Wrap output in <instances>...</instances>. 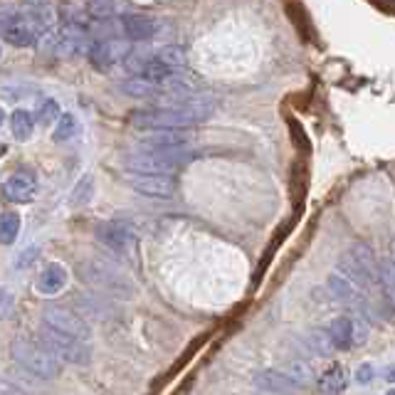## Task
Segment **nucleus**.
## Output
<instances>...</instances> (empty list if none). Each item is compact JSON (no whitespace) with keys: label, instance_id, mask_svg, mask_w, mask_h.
Instances as JSON below:
<instances>
[{"label":"nucleus","instance_id":"nucleus-1","mask_svg":"<svg viewBox=\"0 0 395 395\" xmlns=\"http://www.w3.org/2000/svg\"><path fill=\"white\" fill-rule=\"evenodd\" d=\"M10 359L18 363L25 373L40 381H52L60 376L62 361L42 344L40 339H28V336H15L10 341Z\"/></svg>","mask_w":395,"mask_h":395},{"label":"nucleus","instance_id":"nucleus-2","mask_svg":"<svg viewBox=\"0 0 395 395\" xmlns=\"http://www.w3.org/2000/svg\"><path fill=\"white\" fill-rule=\"evenodd\" d=\"M82 277L94 287V289L106 292L114 299H129L136 294V287L129 279L124 270L116 262H109L104 257H92L82 265Z\"/></svg>","mask_w":395,"mask_h":395},{"label":"nucleus","instance_id":"nucleus-3","mask_svg":"<svg viewBox=\"0 0 395 395\" xmlns=\"http://www.w3.org/2000/svg\"><path fill=\"white\" fill-rule=\"evenodd\" d=\"M37 339L52 351L62 363H72V366H89L92 363V346L89 341L77 339L72 334L50 327V324L42 322L40 331H37Z\"/></svg>","mask_w":395,"mask_h":395},{"label":"nucleus","instance_id":"nucleus-4","mask_svg":"<svg viewBox=\"0 0 395 395\" xmlns=\"http://www.w3.org/2000/svg\"><path fill=\"white\" fill-rule=\"evenodd\" d=\"M136 129H190L200 124L188 109L180 106H151V109H138L129 116Z\"/></svg>","mask_w":395,"mask_h":395},{"label":"nucleus","instance_id":"nucleus-5","mask_svg":"<svg viewBox=\"0 0 395 395\" xmlns=\"http://www.w3.org/2000/svg\"><path fill=\"white\" fill-rule=\"evenodd\" d=\"M42 322L50 324V327L65 331V334H72L77 339L89 341L92 339V327H89V319L84 317L82 312L72 307H62V304H52L42 312Z\"/></svg>","mask_w":395,"mask_h":395},{"label":"nucleus","instance_id":"nucleus-6","mask_svg":"<svg viewBox=\"0 0 395 395\" xmlns=\"http://www.w3.org/2000/svg\"><path fill=\"white\" fill-rule=\"evenodd\" d=\"M97 240L106 250L116 255V257H126L131 252L133 242H136V230L131 222L126 220H104L97 225Z\"/></svg>","mask_w":395,"mask_h":395},{"label":"nucleus","instance_id":"nucleus-7","mask_svg":"<svg viewBox=\"0 0 395 395\" xmlns=\"http://www.w3.org/2000/svg\"><path fill=\"white\" fill-rule=\"evenodd\" d=\"M0 33H3V40L13 47H30L35 45L37 35V25L33 23V18L20 10H5L3 13V25H0Z\"/></svg>","mask_w":395,"mask_h":395},{"label":"nucleus","instance_id":"nucleus-8","mask_svg":"<svg viewBox=\"0 0 395 395\" xmlns=\"http://www.w3.org/2000/svg\"><path fill=\"white\" fill-rule=\"evenodd\" d=\"M3 195L5 200L18 202V205H28L37 198V178L33 170L20 168L13 175H8L3 183Z\"/></svg>","mask_w":395,"mask_h":395},{"label":"nucleus","instance_id":"nucleus-9","mask_svg":"<svg viewBox=\"0 0 395 395\" xmlns=\"http://www.w3.org/2000/svg\"><path fill=\"white\" fill-rule=\"evenodd\" d=\"M126 52L129 50H126V45H121V42L94 40V42H89V47H87V60L92 62V67L99 69V72H109L116 62L129 57Z\"/></svg>","mask_w":395,"mask_h":395},{"label":"nucleus","instance_id":"nucleus-10","mask_svg":"<svg viewBox=\"0 0 395 395\" xmlns=\"http://www.w3.org/2000/svg\"><path fill=\"white\" fill-rule=\"evenodd\" d=\"M129 185L146 198H170L175 190L173 175L168 173H131L129 170Z\"/></svg>","mask_w":395,"mask_h":395},{"label":"nucleus","instance_id":"nucleus-11","mask_svg":"<svg viewBox=\"0 0 395 395\" xmlns=\"http://www.w3.org/2000/svg\"><path fill=\"white\" fill-rule=\"evenodd\" d=\"M188 133L185 129H153L148 136L138 138L141 151H170V148H185L188 146Z\"/></svg>","mask_w":395,"mask_h":395},{"label":"nucleus","instance_id":"nucleus-12","mask_svg":"<svg viewBox=\"0 0 395 395\" xmlns=\"http://www.w3.org/2000/svg\"><path fill=\"white\" fill-rule=\"evenodd\" d=\"M77 309L87 319H97V322H111V319H116L114 302L106 299V292H101V289L79 294L77 297Z\"/></svg>","mask_w":395,"mask_h":395},{"label":"nucleus","instance_id":"nucleus-13","mask_svg":"<svg viewBox=\"0 0 395 395\" xmlns=\"http://www.w3.org/2000/svg\"><path fill=\"white\" fill-rule=\"evenodd\" d=\"M69 284V272L65 265L52 262L40 272V277L35 279V292L42 297H55L60 292H65V287Z\"/></svg>","mask_w":395,"mask_h":395},{"label":"nucleus","instance_id":"nucleus-14","mask_svg":"<svg viewBox=\"0 0 395 395\" xmlns=\"http://www.w3.org/2000/svg\"><path fill=\"white\" fill-rule=\"evenodd\" d=\"M121 30L124 35L133 42H143V40H151L158 30L156 18L151 15H143V13H126L121 15Z\"/></svg>","mask_w":395,"mask_h":395},{"label":"nucleus","instance_id":"nucleus-15","mask_svg":"<svg viewBox=\"0 0 395 395\" xmlns=\"http://www.w3.org/2000/svg\"><path fill=\"white\" fill-rule=\"evenodd\" d=\"M255 388L265 393H297L302 391V383L297 381L292 373H282V371H265L255 378Z\"/></svg>","mask_w":395,"mask_h":395},{"label":"nucleus","instance_id":"nucleus-16","mask_svg":"<svg viewBox=\"0 0 395 395\" xmlns=\"http://www.w3.org/2000/svg\"><path fill=\"white\" fill-rule=\"evenodd\" d=\"M327 289H329V297L334 299L336 304H351V307L359 304V287H356L346 275H341V272H334V275L329 277Z\"/></svg>","mask_w":395,"mask_h":395},{"label":"nucleus","instance_id":"nucleus-17","mask_svg":"<svg viewBox=\"0 0 395 395\" xmlns=\"http://www.w3.org/2000/svg\"><path fill=\"white\" fill-rule=\"evenodd\" d=\"M329 336L334 341L336 351H351L356 349V327H354V317H339L331 322Z\"/></svg>","mask_w":395,"mask_h":395},{"label":"nucleus","instance_id":"nucleus-18","mask_svg":"<svg viewBox=\"0 0 395 395\" xmlns=\"http://www.w3.org/2000/svg\"><path fill=\"white\" fill-rule=\"evenodd\" d=\"M346 386H349V373H346V368L339 366V363L329 366L327 371L322 373V378H319V391L322 393H344Z\"/></svg>","mask_w":395,"mask_h":395},{"label":"nucleus","instance_id":"nucleus-19","mask_svg":"<svg viewBox=\"0 0 395 395\" xmlns=\"http://www.w3.org/2000/svg\"><path fill=\"white\" fill-rule=\"evenodd\" d=\"M10 131H13V136L18 141H28L35 131V116L25 109L13 111V116H10Z\"/></svg>","mask_w":395,"mask_h":395},{"label":"nucleus","instance_id":"nucleus-20","mask_svg":"<svg viewBox=\"0 0 395 395\" xmlns=\"http://www.w3.org/2000/svg\"><path fill=\"white\" fill-rule=\"evenodd\" d=\"M156 57L161 62H165L168 67H173V69H185V65H188V52H185V47H180V45L158 47Z\"/></svg>","mask_w":395,"mask_h":395},{"label":"nucleus","instance_id":"nucleus-21","mask_svg":"<svg viewBox=\"0 0 395 395\" xmlns=\"http://www.w3.org/2000/svg\"><path fill=\"white\" fill-rule=\"evenodd\" d=\"M381 289L388 302H391V307L395 309V260L393 257L381 260Z\"/></svg>","mask_w":395,"mask_h":395},{"label":"nucleus","instance_id":"nucleus-22","mask_svg":"<svg viewBox=\"0 0 395 395\" xmlns=\"http://www.w3.org/2000/svg\"><path fill=\"white\" fill-rule=\"evenodd\" d=\"M20 235V215L18 212H5L0 220V237L5 245H13L15 237Z\"/></svg>","mask_w":395,"mask_h":395},{"label":"nucleus","instance_id":"nucleus-23","mask_svg":"<svg viewBox=\"0 0 395 395\" xmlns=\"http://www.w3.org/2000/svg\"><path fill=\"white\" fill-rule=\"evenodd\" d=\"M79 131V121L72 114H62L57 119V129H55V141H69L74 133Z\"/></svg>","mask_w":395,"mask_h":395},{"label":"nucleus","instance_id":"nucleus-24","mask_svg":"<svg viewBox=\"0 0 395 395\" xmlns=\"http://www.w3.org/2000/svg\"><path fill=\"white\" fill-rule=\"evenodd\" d=\"M309 346H312L317 356H329L331 351H336L334 341H331V336H329V329L327 331H314V334L309 336Z\"/></svg>","mask_w":395,"mask_h":395},{"label":"nucleus","instance_id":"nucleus-25","mask_svg":"<svg viewBox=\"0 0 395 395\" xmlns=\"http://www.w3.org/2000/svg\"><path fill=\"white\" fill-rule=\"evenodd\" d=\"M60 116H62V111H60V104H57L55 99L40 101V109H37V119H40L42 124H52V121H57Z\"/></svg>","mask_w":395,"mask_h":395},{"label":"nucleus","instance_id":"nucleus-26","mask_svg":"<svg viewBox=\"0 0 395 395\" xmlns=\"http://www.w3.org/2000/svg\"><path fill=\"white\" fill-rule=\"evenodd\" d=\"M92 193H94L92 178H89V175H84V178L77 183V188H74L72 200H74V202H89V200H92Z\"/></svg>","mask_w":395,"mask_h":395},{"label":"nucleus","instance_id":"nucleus-27","mask_svg":"<svg viewBox=\"0 0 395 395\" xmlns=\"http://www.w3.org/2000/svg\"><path fill=\"white\" fill-rule=\"evenodd\" d=\"M114 13V0H89V15L92 18H109Z\"/></svg>","mask_w":395,"mask_h":395},{"label":"nucleus","instance_id":"nucleus-28","mask_svg":"<svg viewBox=\"0 0 395 395\" xmlns=\"http://www.w3.org/2000/svg\"><path fill=\"white\" fill-rule=\"evenodd\" d=\"M37 257H40V245H30L28 250H23V252L18 255V260H15V270H28Z\"/></svg>","mask_w":395,"mask_h":395},{"label":"nucleus","instance_id":"nucleus-29","mask_svg":"<svg viewBox=\"0 0 395 395\" xmlns=\"http://www.w3.org/2000/svg\"><path fill=\"white\" fill-rule=\"evenodd\" d=\"M373 378H376V368H373L371 363H361V366L356 368V381H359L361 386H366V383H371Z\"/></svg>","mask_w":395,"mask_h":395},{"label":"nucleus","instance_id":"nucleus-30","mask_svg":"<svg viewBox=\"0 0 395 395\" xmlns=\"http://www.w3.org/2000/svg\"><path fill=\"white\" fill-rule=\"evenodd\" d=\"M10 307H13V299H10L8 292H3V317H8L10 314Z\"/></svg>","mask_w":395,"mask_h":395},{"label":"nucleus","instance_id":"nucleus-31","mask_svg":"<svg viewBox=\"0 0 395 395\" xmlns=\"http://www.w3.org/2000/svg\"><path fill=\"white\" fill-rule=\"evenodd\" d=\"M386 378H388V381H391V383H395V366L388 368V371H386Z\"/></svg>","mask_w":395,"mask_h":395},{"label":"nucleus","instance_id":"nucleus-32","mask_svg":"<svg viewBox=\"0 0 395 395\" xmlns=\"http://www.w3.org/2000/svg\"><path fill=\"white\" fill-rule=\"evenodd\" d=\"M391 393H395V388H391Z\"/></svg>","mask_w":395,"mask_h":395}]
</instances>
